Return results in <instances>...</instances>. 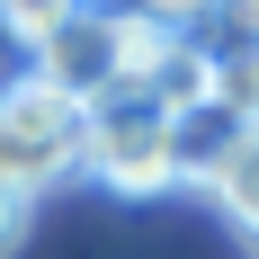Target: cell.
Segmentation results:
<instances>
[{"label":"cell","instance_id":"6da1fadb","mask_svg":"<svg viewBox=\"0 0 259 259\" xmlns=\"http://www.w3.org/2000/svg\"><path fill=\"white\" fill-rule=\"evenodd\" d=\"M80 152H90V107L27 63V72L0 90V179H18L27 197H36V188L72 179Z\"/></svg>","mask_w":259,"mask_h":259},{"label":"cell","instance_id":"7a4b0ae2","mask_svg":"<svg viewBox=\"0 0 259 259\" xmlns=\"http://www.w3.org/2000/svg\"><path fill=\"white\" fill-rule=\"evenodd\" d=\"M80 170L116 197H170L179 188V143H170V107H152L143 90H107L90 107V152Z\"/></svg>","mask_w":259,"mask_h":259},{"label":"cell","instance_id":"3957f363","mask_svg":"<svg viewBox=\"0 0 259 259\" xmlns=\"http://www.w3.org/2000/svg\"><path fill=\"white\" fill-rule=\"evenodd\" d=\"M36 72H45L54 90H72L80 107H99L107 90H116V18L72 9V18H63L45 45H36Z\"/></svg>","mask_w":259,"mask_h":259},{"label":"cell","instance_id":"277c9868","mask_svg":"<svg viewBox=\"0 0 259 259\" xmlns=\"http://www.w3.org/2000/svg\"><path fill=\"white\" fill-rule=\"evenodd\" d=\"M250 134H259V125H241L233 107H214V99H197L188 116H170V143H179V188H188V179L214 188V179H224V161H233Z\"/></svg>","mask_w":259,"mask_h":259},{"label":"cell","instance_id":"5b68a950","mask_svg":"<svg viewBox=\"0 0 259 259\" xmlns=\"http://www.w3.org/2000/svg\"><path fill=\"white\" fill-rule=\"evenodd\" d=\"M179 45H188V27L152 18V9H125V18H116V90H152Z\"/></svg>","mask_w":259,"mask_h":259},{"label":"cell","instance_id":"8992f818","mask_svg":"<svg viewBox=\"0 0 259 259\" xmlns=\"http://www.w3.org/2000/svg\"><path fill=\"white\" fill-rule=\"evenodd\" d=\"M206 99H214V107H233L241 125H259V45H250V36H233V45H214Z\"/></svg>","mask_w":259,"mask_h":259},{"label":"cell","instance_id":"52a82bcc","mask_svg":"<svg viewBox=\"0 0 259 259\" xmlns=\"http://www.w3.org/2000/svg\"><path fill=\"white\" fill-rule=\"evenodd\" d=\"M214 206H224V214L241 224V233L259 241V134L241 143L233 161H224V179H214Z\"/></svg>","mask_w":259,"mask_h":259},{"label":"cell","instance_id":"ba28073f","mask_svg":"<svg viewBox=\"0 0 259 259\" xmlns=\"http://www.w3.org/2000/svg\"><path fill=\"white\" fill-rule=\"evenodd\" d=\"M72 9H80V0H0V27H9V36H18V45L36 54V45L54 36V27L72 18Z\"/></svg>","mask_w":259,"mask_h":259},{"label":"cell","instance_id":"9c48e42d","mask_svg":"<svg viewBox=\"0 0 259 259\" xmlns=\"http://www.w3.org/2000/svg\"><path fill=\"white\" fill-rule=\"evenodd\" d=\"M27 206H36V197H27L18 179H0V259H9V250L27 241Z\"/></svg>","mask_w":259,"mask_h":259},{"label":"cell","instance_id":"30bf717a","mask_svg":"<svg viewBox=\"0 0 259 259\" xmlns=\"http://www.w3.org/2000/svg\"><path fill=\"white\" fill-rule=\"evenodd\" d=\"M143 9H152V18H170V27H197V18H214L224 0H143Z\"/></svg>","mask_w":259,"mask_h":259},{"label":"cell","instance_id":"8fae6325","mask_svg":"<svg viewBox=\"0 0 259 259\" xmlns=\"http://www.w3.org/2000/svg\"><path fill=\"white\" fill-rule=\"evenodd\" d=\"M224 18H233V36H250V45H259V0H224Z\"/></svg>","mask_w":259,"mask_h":259},{"label":"cell","instance_id":"7c38bea8","mask_svg":"<svg viewBox=\"0 0 259 259\" xmlns=\"http://www.w3.org/2000/svg\"><path fill=\"white\" fill-rule=\"evenodd\" d=\"M80 9H99V18H125V9H143V0H80Z\"/></svg>","mask_w":259,"mask_h":259}]
</instances>
